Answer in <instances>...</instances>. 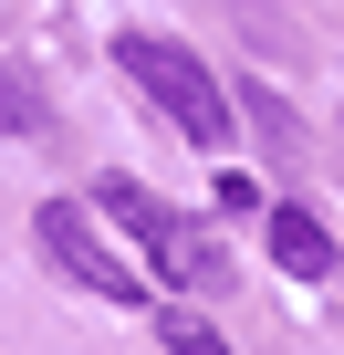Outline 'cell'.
Returning <instances> with one entry per match:
<instances>
[{"instance_id": "obj_1", "label": "cell", "mask_w": 344, "mask_h": 355, "mask_svg": "<svg viewBox=\"0 0 344 355\" xmlns=\"http://www.w3.org/2000/svg\"><path fill=\"white\" fill-rule=\"evenodd\" d=\"M115 63H125V84H146V105L178 125L188 146H230V94L209 84V63H199L188 42H167V32H125Z\"/></svg>"}, {"instance_id": "obj_2", "label": "cell", "mask_w": 344, "mask_h": 355, "mask_svg": "<svg viewBox=\"0 0 344 355\" xmlns=\"http://www.w3.org/2000/svg\"><path fill=\"white\" fill-rule=\"evenodd\" d=\"M105 220H125V241L146 251V272H156V282H178V293L230 282V251H219L188 209H167L156 189H136V178H115V189H105Z\"/></svg>"}, {"instance_id": "obj_3", "label": "cell", "mask_w": 344, "mask_h": 355, "mask_svg": "<svg viewBox=\"0 0 344 355\" xmlns=\"http://www.w3.org/2000/svg\"><path fill=\"white\" fill-rule=\"evenodd\" d=\"M32 230H42V261H53V272H73L84 293H105V303H136V293H146V272H136L125 251H105L94 209H73V199H42V220H32Z\"/></svg>"}, {"instance_id": "obj_4", "label": "cell", "mask_w": 344, "mask_h": 355, "mask_svg": "<svg viewBox=\"0 0 344 355\" xmlns=\"http://www.w3.org/2000/svg\"><path fill=\"white\" fill-rule=\"evenodd\" d=\"M271 251H282V272H302V282H323V272H334V241H323V220H313V209H271Z\"/></svg>"}, {"instance_id": "obj_5", "label": "cell", "mask_w": 344, "mask_h": 355, "mask_svg": "<svg viewBox=\"0 0 344 355\" xmlns=\"http://www.w3.org/2000/svg\"><path fill=\"white\" fill-rule=\"evenodd\" d=\"M156 345H167V355H230V345L209 334V313H188V303H167V313H156Z\"/></svg>"}, {"instance_id": "obj_6", "label": "cell", "mask_w": 344, "mask_h": 355, "mask_svg": "<svg viewBox=\"0 0 344 355\" xmlns=\"http://www.w3.org/2000/svg\"><path fill=\"white\" fill-rule=\"evenodd\" d=\"M240 105H251V125L271 136V157H302V125H292V105H282V94H261V84H251Z\"/></svg>"}, {"instance_id": "obj_7", "label": "cell", "mask_w": 344, "mask_h": 355, "mask_svg": "<svg viewBox=\"0 0 344 355\" xmlns=\"http://www.w3.org/2000/svg\"><path fill=\"white\" fill-rule=\"evenodd\" d=\"M0 115H11V125H42V94H32V73H0Z\"/></svg>"}]
</instances>
